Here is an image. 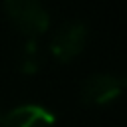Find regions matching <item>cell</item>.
<instances>
[{"mask_svg":"<svg viewBox=\"0 0 127 127\" xmlns=\"http://www.w3.org/2000/svg\"><path fill=\"white\" fill-rule=\"evenodd\" d=\"M42 65V56H40V46L38 40H26L22 48V60H20V71L26 75H34Z\"/></svg>","mask_w":127,"mask_h":127,"instance_id":"cell-5","label":"cell"},{"mask_svg":"<svg viewBox=\"0 0 127 127\" xmlns=\"http://www.w3.org/2000/svg\"><path fill=\"white\" fill-rule=\"evenodd\" d=\"M4 113H6V111H2V107H0V121H2V117H4Z\"/></svg>","mask_w":127,"mask_h":127,"instance_id":"cell-6","label":"cell"},{"mask_svg":"<svg viewBox=\"0 0 127 127\" xmlns=\"http://www.w3.org/2000/svg\"><path fill=\"white\" fill-rule=\"evenodd\" d=\"M123 87H125L123 77L113 75V73H95V75H89L81 83L79 97L85 105L99 107V105H107L115 101L121 95Z\"/></svg>","mask_w":127,"mask_h":127,"instance_id":"cell-3","label":"cell"},{"mask_svg":"<svg viewBox=\"0 0 127 127\" xmlns=\"http://www.w3.org/2000/svg\"><path fill=\"white\" fill-rule=\"evenodd\" d=\"M87 44V28L81 22H67L58 28V32L52 36L50 52L58 62H71L75 60Z\"/></svg>","mask_w":127,"mask_h":127,"instance_id":"cell-2","label":"cell"},{"mask_svg":"<svg viewBox=\"0 0 127 127\" xmlns=\"http://www.w3.org/2000/svg\"><path fill=\"white\" fill-rule=\"evenodd\" d=\"M4 12L26 40H38L50 28V14L40 0H4Z\"/></svg>","mask_w":127,"mask_h":127,"instance_id":"cell-1","label":"cell"},{"mask_svg":"<svg viewBox=\"0 0 127 127\" xmlns=\"http://www.w3.org/2000/svg\"><path fill=\"white\" fill-rule=\"evenodd\" d=\"M0 127H56V115L38 103H24L4 113Z\"/></svg>","mask_w":127,"mask_h":127,"instance_id":"cell-4","label":"cell"}]
</instances>
